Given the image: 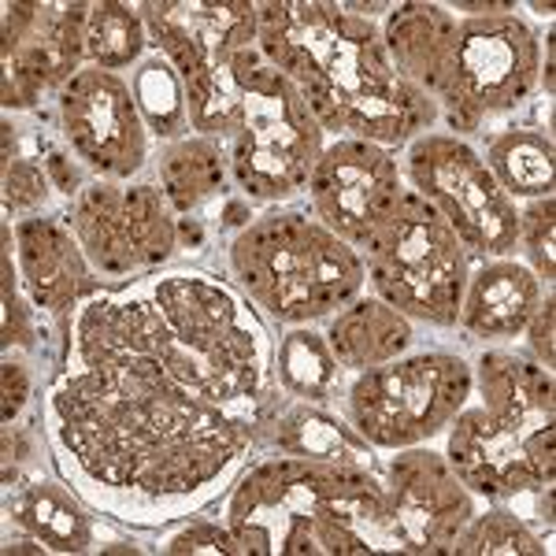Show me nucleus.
Returning <instances> with one entry per match:
<instances>
[{"label":"nucleus","instance_id":"obj_21","mask_svg":"<svg viewBox=\"0 0 556 556\" xmlns=\"http://www.w3.org/2000/svg\"><path fill=\"white\" fill-rule=\"evenodd\" d=\"M260 450L282 456H301V460H327V464H356V468H379L375 450L356 434V427L345 416H334L323 405L308 401H290L271 416L264 427Z\"/></svg>","mask_w":556,"mask_h":556},{"label":"nucleus","instance_id":"obj_33","mask_svg":"<svg viewBox=\"0 0 556 556\" xmlns=\"http://www.w3.org/2000/svg\"><path fill=\"white\" fill-rule=\"evenodd\" d=\"M34 141H38V156L45 164V175H49V182H52V193L75 201V197L89 186V178H93V175H89L83 160H78L75 152L64 146V138L45 141L41 134H34Z\"/></svg>","mask_w":556,"mask_h":556},{"label":"nucleus","instance_id":"obj_20","mask_svg":"<svg viewBox=\"0 0 556 556\" xmlns=\"http://www.w3.org/2000/svg\"><path fill=\"white\" fill-rule=\"evenodd\" d=\"M93 516V508L60 475H23L20 482L4 486V519L12 531L38 538L49 553L83 556L97 549Z\"/></svg>","mask_w":556,"mask_h":556},{"label":"nucleus","instance_id":"obj_35","mask_svg":"<svg viewBox=\"0 0 556 556\" xmlns=\"http://www.w3.org/2000/svg\"><path fill=\"white\" fill-rule=\"evenodd\" d=\"M527 345H531V356L542 367H549L553 371V364H556V298H553V290H545V298L542 304H538V312L531 316V323H527Z\"/></svg>","mask_w":556,"mask_h":556},{"label":"nucleus","instance_id":"obj_31","mask_svg":"<svg viewBox=\"0 0 556 556\" xmlns=\"http://www.w3.org/2000/svg\"><path fill=\"white\" fill-rule=\"evenodd\" d=\"M527 253V267L553 286L556 278V193L534 197L519 208V245Z\"/></svg>","mask_w":556,"mask_h":556},{"label":"nucleus","instance_id":"obj_11","mask_svg":"<svg viewBox=\"0 0 556 556\" xmlns=\"http://www.w3.org/2000/svg\"><path fill=\"white\" fill-rule=\"evenodd\" d=\"M64 219L101 278L130 282L178 256V215L156 182L89 178Z\"/></svg>","mask_w":556,"mask_h":556},{"label":"nucleus","instance_id":"obj_7","mask_svg":"<svg viewBox=\"0 0 556 556\" xmlns=\"http://www.w3.org/2000/svg\"><path fill=\"white\" fill-rule=\"evenodd\" d=\"M361 256L364 278L379 301L412 323L456 327L471 275V253L442 219V212L416 190H405Z\"/></svg>","mask_w":556,"mask_h":556},{"label":"nucleus","instance_id":"obj_10","mask_svg":"<svg viewBox=\"0 0 556 556\" xmlns=\"http://www.w3.org/2000/svg\"><path fill=\"white\" fill-rule=\"evenodd\" d=\"M401 172L408 190L442 212L471 256H516L519 204L497 186L482 152L450 130H427L405 146Z\"/></svg>","mask_w":556,"mask_h":556},{"label":"nucleus","instance_id":"obj_16","mask_svg":"<svg viewBox=\"0 0 556 556\" xmlns=\"http://www.w3.org/2000/svg\"><path fill=\"white\" fill-rule=\"evenodd\" d=\"M141 20L149 49L190 78L215 71L245 49H256L253 0H146Z\"/></svg>","mask_w":556,"mask_h":556},{"label":"nucleus","instance_id":"obj_9","mask_svg":"<svg viewBox=\"0 0 556 556\" xmlns=\"http://www.w3.org/2000/svg\"><path fill=\"white\" fill-rule=\"evenodd\" d=\"M542 86V38L523 15L497 12L486 20H460L456 67L438 97V115L450 134H482L513 119Z\"/></svg>","mask_w":556,"mask_h":556},{"label":"nucleus","instance_id":"obj_24","mask_svg":"<svg viewBox=\"0 0 556 556\" xmlns=\"http://www.w3.org/2000/svg\"><path fill=\"white\" fill-rule=\"evenodd\" d=\"M482 160L513 201H534L556 190V146L534 127H501L490 134Z\"/></svg>","mask_w":556,"mask_h":556},{"label":"nucleus","instance_id":"obj_2","mask_svg":"<svg viewBox=\"0 0 556 556\" xmlns=\"http://www.w3.org/2000/svg\"><path fill=\"white\" fill-rule=\"evenodd\" d=\"M256 49L282 71L327 138L405 149L438 127V104L397 75L379 20L334 0H260Z\"/></svg>","mask_w":556,"mask_h":556},{"label":"nucleus","instance_id":"obj_36","mask_svg":"<svg viewBox=\"0 0 556 556\" xmlns=\"http://www.w3.org/2000/svg\"><path fill=\"white\" fill-rule=\"evenodd\" d=\"M97 549H101V553H134V556L146 553L141 545H134V542H112V545H97Z\"/></svg>","mask_w":556,"mask_h":556},{"label":"nucleus","instance_id":"obj_6","mask_svg":"<svg viewBox=\"0 0 556 556\" xmlns=\"http://www.w3.org/2000/svg\"><path fill=\"white\" fill-rule=\"evenodd\" d=\"M230 282L282 327L330 319L361 298L364 256L308 208L275 204L260 212L227 245Z\"/></svg>","mask_w":556,"mask_h":556},{"label":"nucleus","instance_id":"obj_26","mask_svg":"<svg viewBox=\"0 0 556 556\" xmlns=\"http://www.w3.org/2000/svg\"><path fill=\"white\" fill-rule=\"evenodd\" d=\"M149 52V30L138 4L123 0H97L89 4L86 26V64L101 71H127L138 67Z\"/></svg>","mask_w":556,"mask_h":556},{"label":"nucleus","instance_id":"obj_22","mask_svg":"<svg viewBox=\"0 0 556 556\" xmlns=\"http://www.w3.org/2000/svg\"><path fill=\"white\" fill-rule=\"evenodd\" d=\"M323 334L334 349L342 371L356 375L405 356L416 342V323L379 301L375 293H367V298L361 293L327 319Z\"/></svg>","mask_w":556,"mask_h":556},{"label":"nucleus","instance_id":"obj_30","mask_svg":"<svg viewBox=\"0 0 556 556\" xmlns=\"http://www.w3.org/2000/svg\"><path fill=\"white\" fill-rule=\"evenodd\" d=\"M4 253H0V345L4 353H34L38 349V316L20 282V267L12 256V223L4 219Z\"/></svg>","mask_w":556,"mask_h":556},{"label":"nucleus","instance_id":"obj_12","mask_svg":"<svg viewBox=\"0 0 556 556\" xmlns=\"http://www.w3.org/2000/svg\"><path fill=\"white\" fill-rule=\"evenodd\" d=\"M56 127L64 146L93 178L134 182L149 164V130L123 75L83 67L56 93Z\"/></svg>","mask_w":556,"mask_h":556},{"label":"nucleus","instance_id":"obj_8","mask_svg":"<svg viewBox=\"0 0 556 556\" xmlns=\"http://www.w3.org/2000/svg\"><path fill=\"white\" fill-rule=\"evenodd\" d=\"M345 419L375 453L427 445L471 401V364L450 349H419L356 371L342 386Z\"/></svg>","mask_w":556,"mask_h":556},{"label":"nucleus","instance_id":"obj_14","mask_svg":"<svg viewBox=\"0 0 556 556\" xmlns=\"http://www.w3.org/2000/svg\"><path fill=\"white\" fill-rule=\"evenodd\" d=\"M405 172L393 149L361 138L327 141L308 175V212L364 253L405 197Z\"/></svg>","mask_w":556,"mask_h":556},{"label":"nucleus","instance_id":"obj_37","mask_svg":"<svg viewBox=\"0 0 556 556\" xmlns=\"http://www.w3.org/2000/svg\"><path fill=\"white\" fill-rule=\"evenodd\" d=\"M534 15H542V20H553V8L549 4H531Z\"/></svg>","mask_w":556,"mask_h":556},{"label":"nucleus","instance_id":"obj_4","mask_svg":"<svg viewBox=\"0 0 556 556\" xmlns=\"http://www.w3.org/2000/svg\"><path fill=\"white\" fill-rule=\"evenodd\" d=\"M190 130L223 149L230 182L253 204H286L304 193L327 134L298 86L260 56L238 52L230 64L186 83Z\"/></svg>","mask_w":556,"mask_h":556},{"label":"nucleus","instance_id":"obj_15","mask_svg":"<svg viewBox=\"0 0 556 556\" xmlns=\"http://www.w3.org/2000/svg\"><path fill=\"white\" fill-rule=\"evenodd\" d=\"M382 490L397 553H450L453 538L479 513V497L460 482L450 456L430 450V442L393 453L382 468Z\"/></svg>","mask_w":556,"mask_h":556},{"label":"nucleus","instance_id":"obj_29","mask_svg":"<svg viewBox=\"0 0 556 556\" xmlns=\"http://www.w3.org/2000/svg\"><path fill=\"white\" fill-rule=\"evenodd\" d=\"M0 138H4V160H0L4 219L38 215L52 193V182H49V175H45L41 156L30 149H23V127H15L8 112H4V123H0Z\"/></svg>","mask_w":556,"mask_h":556},{"label":"nucleus","instance_id":"obj_5","mask_svg":"<svg viewBox=\"0 0 556 556\" xmlns=\"http://www.w3.org/2000/svg\"><path fill=\"white\" fill-rule=\"evenodd\" d=\"M471 397L445 430V456L479 501L508 505L556 482V382L534 356L482 349Z\"/></svg>","mask_w":556,"mask_h":556},{"label":"nucleus","instance_id":"obj_27","mask_svg":"<svg viewBox=\"0 0 556 556\" xmlns=\"http://www.w3.org/2000/svg\"><path fill=\"white\" fill-rule=\"evenodd\" d=\"M134 101L146 119L149 138L175 141L190 134V108H186V78L167 64L160 52H149L130 75Z\"/></svg>","mask_w":556,"mask_h":556},{"label":"nucleus","instance_id":"obj_3","mask_svg":"<svg viewBox=\"0 0 556 556\" xmlns=\"http://www.w3.org/2000/svg\"><path fill=\"white\" fill-rule=\"evenodd\" d=\"M241 556L397 553L379 468L267 453L223 497Z\"/></svg>","mask_w":556,"mask_h":556},{"label":"nucleus","instance_id":"obj_32","mask_svg":"<svg viewBox=\"0 0 556 556\" xmlns=\"http://www.w3.org/2000/svg\"><path fill=\"white\" fill-rule=\"evenodd\" d=\"M156 553L164 556H241V545L235 531L227 527V519H201L190 516L182 523H175V531L160 538Z\"/></svg>","mask_w":556,"mask_h":556},{"label":"nucleus","instance_id":"obj_28","mask_svg":"<svg viewBox=\"0 0 556 556\" xmlns=\"http://www.w3.org/2000/svg\"><path fill=\"white\" fill-rule=\"evenodd\" d=\"M450 556H553V545L508 505H490L464 523Z\"/></svg>","mask_w":556,"mask_h":556},{"label":"nucleus","instance_id":"obj_25","mask_svg":"<svg viewBox=\"0 0 556 556\" xmlns=\"http://www.w3.org/2000/svg\"><path fill=\"white\" fill-rule=\"evenodd\" d=\"M342 364L327 334L308 323V327H286V334L275 342V379L278 390L290 393L293 401L308 405H327L342 390Z\"/></svg>","mask_w":556,"mask_h":556},{"label":"nucleus","instance_id":"obj_18","mask_svg":"<svg viewBox=\"0 0 556 556\" xmlns=\"http://www.w3.org/2000/svg\"><path fill=\"white\" fill-rule=\"evenodd\" d=\"M382 45L397 75L430 101L445 93L460 49V20L438 0H401L382 15Z\"/></svg>","mask_w":556,"mask_h":556},{"label":"nucleus","instance_id":"obj_19","mask_svg":"<svg viewBox=\"0 0 556 556\" xmlns=\"http://www.w3.org/2000/svg\"><path fill=\"white\" fill-rule=\"evenodd\" d=\"M545 290H553V286H545L523 260H479V264H471L468 286H464L456 327L471 342H508V338H519L538 312V304H542Z\"/></svg>","mask_w":556,"mask_h":556},{"label":"nucleus","instance_id":"obj_1","mask_svg":"<svg viewBox=\"0 0 556 556\" xmlns=\"http://www.w3.org/2000/svg\"><path fill=\"white\" fill-rule=\"evenodd\" d=\"M278 393L256 304L219 271L167 264L101 286L64 323L41 438L97 516L164 531L227 497Z\"/></svg>","mask_w":556,"mask_h":556},{"label":"nucleus","instance_id":"obj_13","mask_svg":"<svg viewBox=\"0 0 556 556\" xmlns=\"http://www.w3.org/2000/svg\"><path fill=\"white\" fill-rule=\"evenodd\" d=\"M0 30V104L4 112H34L45 93H60L86 67V26L89 4H34L8 0Z\"/></svg>","mask_w":556,"mask_h":556},{"label":"nucleus","instance_id":"obj_34","mask_svg":"<svg viewBox=\"0 0 556 556\" xmlns=\"http://www.w3.org/2000/svg\"><path fill=\"white\" fill-rule=\"evenodd\" d=\"M0 393H4V405H0V419L4 424H20L26 405L34 397V375L23 361H15L12 353L0 364Z\"/></svg>","mask_w":556,"mask_h":556},{"label":"nucleus","instance_id":"obj_23","mask_svg":"<svg viewBox=\"0 0 556 556\" xmlns=\"http://www.w3.org/2000/svg\"><path fill=\"white\" fill-rule=\"evenodd\" d=\"M156 186L178 219H197L212 201L238 193L223 149L193 130L156 152Z\"/></svg>","mask_w":556,"mask_h":556},{"label":"nucleus","instance_id":"obj_17","mask_svg":"<svg viewBox=\"0 0 556 556\" xmlns=\"http://www.w3.org/2000/svg\"><path fill=\"white\" fill-rule=\"evenodd\" d=\"M8 223H12V256L26 298L41 316L56 319V327L64 330L78 304L101 290V275L93 271L64 215L38 212Z\"/></svg>","mask_w":556,"mask_h":556}]
</instances>
